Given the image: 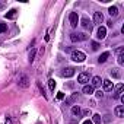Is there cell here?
Returning a JSON list of instances; mask_svg holds the SVG:
<instances>
[{
  "mask_svg": "<svg viewBox=\"0 0 124 124\" xmlns=\"http://www.w3.org/2000/svg\"><path fill=\"white\" fill-rule=\"evenodd\" d=\"M104 22V15H102V12H95L93 13V25H99L101 26V23Z\"/></svg>",
  "mask_w": 124,
  "mask_h": 124,
  "instance_id": "cell-4",
  "label": "cell"
},
{
  "mask_svg": "<svg viewBox=\"0 0 124 124\" xmlns=\"http://www.w3.org/2000/svg\"><path fill=\"white\" fill-rule=\"evenodd\" d=\"M108 57H109V53H108V51H105V53H102V54L99 55L98 61H99V63H105V61L108 60Z\"/></svg>",
  "mask_w": 124,
  "mask_h": 124,
  "instance_id": "cell-16",
  "label": "cell"
},
{
  "mask_svg": "<svg viewBox=\"0 0 124 124\" xmlns=\"http://www.w3.org/2000/svg\"><path fill=\"white\" fill-rule=\"evenodd\" d=\"M76 37H78V41H86L88 39V34H85V32L76 34Z\"/></svg>",
  "mask_w": 124,
  "mask_h": 124,
  "instance_id": "cell-18",
  "label": "cell"
},
{
  "mask_svg": "<svg viewBox=\"0 0 124 124\" xmlns=\"http://www.w3.org/2000/svg\"><path fill=\"white\" fill-rule=\"evenodd\" d=\"M82 124H93V123H92V121H89V120H85Z\"/></svg>",
  "mask_w": 124,
  "mask_h": 124,
  "instance_id": "cell-29",
  "label": "cell"
},
{
  "mask_svg": "<svg viewBox=\"0 0 124 124\" xmlns=\"http://www.w3.org/2000/svg\"><path fill=\"white\" fill-rule=\"evenodd\" d=\"M80 25H82V26H83L85 29H89V31H91V29L93 28V23H92V22H91V21H89V19H88L86 16H83V18L80 19Z\"/></svg>",
  "mask_w": 124,
  "mask_h": 124,
  "instance_id": "cell-5",
  "label": "cell"
},
{
  "mask_svg": "<svg viewBox=\"0 0 124 124\" xmlns=\"http://www.w3.org/2000/svg\"><path fill=\"white\" fill-rule=\"evenodd\" d=\"M108 13H109L111 16H114V18L118 16V8H117V6H111V8L108 9Z\"/></svg>",
  "mask_w": 124,
  "mask_h": 124,
  "instance_id": "cell-17",
  "label": "cell"
},
{
  "mask_svg": "<svg viewBox=\"0 0 124 124\" xmlns=\"http://www.w3.org/2000/svg\"><path fill=\"white\" fill-rule=\"evenodd\" d=\"M95 96H96V98H102V96H104V92H102V91H96V92H95Z\"/></svg>",
  "mask_w": 124,
  "mask_h": 124,
  "instance_id": "cell-25",
  "label": "cell"
},
{
  "mask_svg": "<svg viewBox=\"0 0 124 124\" xmlns=\"http://www.w3.org/2000/svg\"><path fill=\"white\" fill-rule=\"evenodd\" d=\"M89 114H91V112H89V109H85V111H82V115H85V117H86V115H89Z\"/></svg>",
  "mask_w": 124,
  "mask_h": 124,
  "instance_id": "cell-27",
  "label": "cell"
},
{
  "mask_svg": "<svg viewBox=\"0 0 124 124\" xmlns=\"http://www.w3.org/2000/svg\"><path fill=\"white\" fill-rule=\"evenodd\" d=\"M91 45H92V50H93V51H96V50L99 48V44H98V42H95V41H92V42H91Z\"/></svg>",
  "mask_w": 124,
  "mask_h": 124,
  "instance_id": "cell-24",
  "label": "cell"
},
{
  "mask_svg": "<svg viewBox=\"0 0 124 124\" xmlns=\"http://www.w3.org/2000/svg\"><path fill=\"white\" fill-rule=\"evenodd\" d=\"M101 83H102V79H101L99 76H93V78H92V85H91V86L95 89V88H98Z\"/></svg>",
  "mask_w": 124,
  "mask_h": 124,
  "instance_id": "cell-12",
  "label": "cell"
},
{
  "mask_svg": "<svg viewBox=\"0 0 124 124\" xmlns=\"http://www.w3.org/2000/svg\"><path fill=\"white\" fill-rule=\"evenodd\" d=\"M48 86H50V91L54 92V89H55V82H54V79H50V80H48Z\"/></svg>",
  "mask_w": 124,
  "mask_h": 124,
  "instance_id": "cell-20",
  "label": "cell"
},
{
  "mask_svg": "<svg viewBox=\"0 0 124 124\" xmlns=\"http://www.w3.org/2000/svg\"><path fill=\"white\" fill-rule=\"evenodd\" d=\"M0 9H3V3H0Z\"/></svg>",
  "mask_w": 124,
  "mask_h": 124,
  "instance_id": "cell-31",
  "label": "cell"
},
{
  "mask_svg": "<svg viewBox=\"0 0 124 124\" xmlns=\"http://www.w3.org/2000/svg\"><path fill=\"white\" fill-rule=\"evenodd\" d=\"M72 114L76 115V117H80V115H82V109H80V107H79V105H73V107H72Z\"/></svg>",
  "mask_w": 124,
  "mask_h": 124,
  "instance_id": "cell-14",
  "label": "cell"
},
{
  "mask_svg": "<svg viewBox=\"0 0 124 124\" xmlns=\"http://www.w3.org/2000/svg\"><path fill=\"white\" fill-rule=\"evenodd\" d=\"M109 73H111V76H112L114 79H121V76H123V75H121V70H120L118 67H112Z\"/></svg>",
  "mask_w": 124,
  "mask_h": 124,
  "instance_id": "cell-11",
  "label": "cell"
},
{
  "mask_svg": "<svg viewBox=\"0 0 124 124\" xmlns=\"http://www.w3.org/2000/svg\"><path fill=\"white\" fill-rule=\"evenodd\" d=\"M34 58H35V50H32V51L29 53V63H32Z\"/></svg>",
  "mask_w": 124,
  "mask_h": 124,
  "instance_id": "cell-23",
  "label": "cell"
},
{
  "mask_svg": "<svg viewBox=\"0 0 124 124\" xmlns=\"http://www.w3.org/2000/svg\"><path fill=\"white\" fill-rule=\"evenodd\" d=\"M5 16H6V19H15V18L18 16V10H16V9H12V10H9Z\"/></svg>",
  "mask_w": 124,
  "mask_h": 124,
  "instance_id": "cell-13",
  "label": "cell"
},
{
  "mask_svg": "<svg viewBox=\"0 0 124 124\" xmlns=\"http://www.w3.org/2000/svg\"><path fill=\"white\" fill-rule=\"evenodd\" d=\"M63 98H64V93H61V92L57 93V99H63Z\"/></svg>",
  "mask_w": 124,
  "mask_h": 124,
  "instance_id": "cell-26",
  "label": "cell"
},
{
  "mask_svg": "<svg viewBox=\"0 0 124 124\" xmlns=\"http://www.w3.org/2000/svg\"><path fill=\"white\" fill-rule=\"evenodd\" d=\"M92 120H93L95 124H101V123H102V118H101L99 114H93V115H92Z\"/></svg>",
  "mask_w": 124,
  "mask_h": 124,
  "instance_id": "cell-19",
  "label": "cell"
},
{
  "mask_svg": "<svg viewBox=\"0 0 124 124\" xmlns=\"http://www.w3.org/2000/svg\"><path fill=\"white\" fill-rule=\"evenodd\" d=\"M18 85H19V88H28L29 86V79H28V76L26 75H21L19 78H18Z\"/></svg>",
  "mask_w": 124,
  "mask_h": 124,
  "instance_id": "cell-2",
  "label": "cell"
},
{
  "mask_svg": "<svg viewBox=\"0 0 124 124\" xmlns=\"http://www.w3.org/2000/svg\"><path fill=\"white\" fill-rule=\"evenodd\" d=\"M69 22H70V26H72V28H76V26H78V23H79V16H78L76 12H70V15H69Z\"/></svg>",
  "mask_w": 124,
  "mask_h": 124,
  "instance_id": "cell-3",
  "label": "cell"
},
{
  "mask_svg": "<svg viewBox=\"0 0 124 124\" xmlns=\"http://www.w3.org/2000/svg\"><path fill=\"white\" fill-rule=\"evenodd\" d=\"M6 29H8V25H6V23H3V22H0V34L5 32Z\"/></svg>",
  "mask_w": 124,
  "mask_h": 124,
  "instance_id": "cell-22",
  "label": "cell"
},
{
  "mask_svg": "<svg viewBox=\"0 0 124 124\" xmlns=\"http://www.w3.org/2000/svg\"><path fill=\"white\" fill-rule=\"evenodd\" d=\"M107 23H108V26H109V28H112V26H114V23H112V21H108Z\"/></svg>",
  "mask_w": 124,
  "mask_h": 124,
  "instance_id": "cell-28",
  "label": "cell"
},
{
  "mask_svg": "<svg viewBox=\"0 0 124 124\" xmlns=\"http://www.w3.org/2000/svg\"><path fill=\"white\" fill-rule=\"evenodd\" d=\"M114 114H115L118 118H123V117H124V105H117L115 109H114Z\"/></svg>",
  "mask_w": 124,
  "mask_h": 124,
  "instance_id": "cell-10",
  "label": "cell"
},
{
  "mask_svg": "<svg viewBox=\"0 0 124 124\" xmlns=\"http://www.w3.org/2000/svg\"><path fill=\"white\" fill-rule=\"evenodd\" d=\"M82 92L86 93V95H92V93H93V88H92L91 85H85L83 89H82Z\"/></svg>",
  "mask_w": 124,
  "mask_h": 124,
  "instance_id": "cell-15",
  "label": "cell"
},
{
  "mask_svg": "<svg viewBox=\"0 0 124 124\" xmlns=\"http://www.w3.org/2000/svg\"><path fill=\"white\" fill-rule=\"evenodd\" d=\"M60 75L63 78H72L75 75V69L73 67H66V69H63V72H61Z\"/></svg>",
  "mask_w": 124,
  "mask_h": 124,
  "instance_id": "cell-7",
  "label": "cell"
},
{
  "mask_svg": "<svg viewBox=\"0 0 124 124\" xmlns=\"http://www.w3.org/2000/svg\"><path fill=\"white\" fill-rule=\"evenodd\" d=\"M85 58H86L85 53H82V51H79V50H76V51L72 53V60L76 61V63H82V61H85Z\"/></svg>",
  "mask_w": 124,
  "mask_h": 124,
  "instance_id": "cell-1",
  "label": "cell"
},
{
  "mask_svg": "<svg viewBox=\"0 0 124 124\" xmlns=\"http://www.w3.org/2000/svg\"><path fill=\"white\" fill-rule=\"evenodd\" d=\"M117 61H118V64H120V66H123V64H124V55H123V53H121V54H118Z\"/></svg>",
  "mask_w": 124,
  "mask_h": 124,
  "instance_id": "cell-21",
  "label": "cell"
},
{
  "mask_svg": "<svg viewBox=\"0 0 124 124\" xmlns=\"http://www.w3.org/2000/svg\"><path fill=\"white\" fill-rule=\"evenodd\" d=\"M88 82H89V75H88V73H85V72H83V73H80V75L78 76V83H80V85H83V86H85Z\"/></svg>",
  "mask_w": 124,
  "mask_h": 124,
  "instance_id": "cell-6",
  "label": "cell"
},
{
  "mask_svg": "<svg viewBox=\"0 0 124 124\" xmlns=\"http://www.w3.org/2000/svg\"><path fill=\"white\" fill-rule=\"evenodd\" d=\"M102 86H104V91H111V89H114V83H112L109 79H104V80H102Z\"/></svg>",
  "mask_w": 124,
  "mask_h": 124,
  "instance_id": "cell-9",
  "label": "cell"
},
{
  "mask_svg": "<svg viewBox=\"0 0 124 124\" xmlns=\"http://www.w3.org/2000/svg\"><path fill=\"white\" fill-rule=\"evenodd\" d=\"M6 124H12V121H10L9 118H6Z\"/></svg>",
  "mask_w": 124,
  "mask_h": 124,
  "instance_id": "cell-30",
  "label": "cell"
},
{
  "mask_svg": "<svg viewBox=\"0 0 124 124\" xmlns=\"http://www.w3.org/2000/svg\"><path fill=\"white\" fill-rule=\"evenodd\" d=\"M107 37V28L105 26H99L98 28V32H96V38L98 39H104Z\"/></svg>",
  "mask_w": 124,
  "mask_h": 124,
  "instance_id": "cell-8",
  "label": "cell"
}]
</instances>
